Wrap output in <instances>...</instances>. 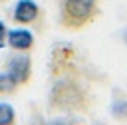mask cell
<instances>
[{
    "instance_id": "6da1fadb",
    "label": "cell",
    "mask_w": 127,
    "mask_h": 125,
    "mask_svg": "<svg viewBox=\"0 0 127 125\" xmlns=\"http://www.w3.org/2000/svg\"><path fill=\"white\" fill-rule=\"evenodd\" d=\"M89 105V97L81 89L79 83L71 79H60L54 83L50 91V107L56 111H67V113H77L85 111Z\"/></svg>"
},
{
    "instance_id": "7a4b0ae2",
    "label": "cell",
    "mask_w": 127,
    "mask_h": 125,
    "mask_svg": "<svg viewBox=\"0 0 127 125\" xmlns=\"http://www.w3.org/2000/svg\"><path fill=\"white\" fill-rule=\"evenodd\" d=\"M99 0H62L60 24L65 30H81L95 20Z\"/></svg>"
},
{
    "instance_id": "3957f363",
    "label": "cell",
    "mask_w": 127,
    "mask_h": 125,
    "mask_svg": "<svg viewBox=\"0 0 127 125\" xmlns=\"http://www.w3.org/2000/svg\"><path fill=\"white\" fill-rule=\"evenodd\" d=\"M6 71L10 73V77L18 85H26L30 81V75H32V60H30V56L26 52L12 56L6 62Z\"/></svg>"
},
{
    "instance_id": "277c9868",
    "label": "cell",
    "mask_w": 127,
    "mask_h": 125,
    "mask_svg": "<svg viewBox=\"0 0 127 125\" xmlns=\"http://www.w3.org/2000/svg\"><path fill=\"white\" fill-rule=\"evenodd\" d=\"M40 16V6L34 0H18L14 8V22L18 24H32Z\"/></svg>"
},
{
    "instance_id": "5b68a950",
    "label": "cell",
    "mask_w": 127,
    "mask_h": 125,
    "mask_svg": "<svg viewBox=\"0 0 127 125\" xmlns=\"http://www.w3.org/2000/svg\"><path fill=\"white\" fill-rule=\"evenodd\" d=\"M6 44L16 52H30L34 48V36L28 30H8Z\"/></svg>"
},
{
    "instance_id": "8992f818",
    "label": "cell",
    "mask_w": 127,
    "mask_h": 125,
    "mask_svg": "<svg viewBox=\"0 0 127 125\" xmlns=\"http://www.w3.org/2000/svg\"><path fill=\"white\" fill-rule=\"evenodd\" d=\"M0 125H16V113L10 103L0 101Z\"/></svg>"
},
{
    "instance_id": "52a82bcc",
    "label": "cell",
    "mask_w": 127,
    "mask_h": 125,
    "mask_svg": "<svg viewBox=\"0 0 127 125\" xmlns=\"http://www.w3.org/2000/svg\"><path fill=\"white\" fill-rule=\"evenodd\" d=\"M16 89H18V83L10 77V73H8V71L0 73V95H10V93H14Z\"/></svg>"
},
{
    "instance_id": "ba28073f",
    "label": "cell",
    "mask_w": 127,
    "mask_h": 125,
    "mask_svg": "<svg viewBox=\"0 0 127 125\" xmlns=\"http://www.w3.org/2000/svg\"><path fill=\"white\" fill-rule=\"evenodd\" d=\"M111 113H113V117L119 119V121L127 119V101H123V99L115 101V103L111 105Z\"/></svg>"
},
{
    "instance_id": "9c48e42d",
    "label": "cell",
    "mask_w": 127,
    "mask_h": 125,
    "mask_svg": "<svg viewBox=\"0 0 127 125\" xmlns=\"http://www.w3.org/2000/svg\"><path fill=\"white\" fill-rule=\"evenodd\" d=\"M50 125H77V121L71 119V117H58V119H54Z\"/></svg>"
},
{
    "instance_id": "30bf717a",
    "label": "cell",
    "mask_w": 127,
    "mask_h": 125,
    "mask_svg": "<svg viewBox=\"0 0 127 125\" xmlns=\"http://www.w3.org/2000/svg\"><path fill=\"white\" fill-rule=\"evenodd\" d=\"M6 40H8V28L4 26V22H0V50L6 46Z\"/></svg>"
},
{
    "instance_id": "8fae6325",
    "label": "cell",
    "mask_w": 127,
    "mask_h": 125,
    "mask_svg": "<svg viewBox=\"0 0 127 125\" xmlns=\"http://www.w3.org/2000/svg\"><path fill=\"white\" fill-rule=\"evenodd\" d=\"M123 42H125V44H127V30H125V32H123Z\"/></svg>"
},
{
    "instance_id": "7c38bea8",
    "label": "cell",
    "mask_w": 127,
    "mask_h": 125,
    "mask_svg": "<svg viewBox=\"0 0 127 125\" xmlns=\"http://www.w3.org/2000/svg\"><path fill=\"white\" fill-rule=\"evenodd\" d=\"M95 125H105V123H101V121H99V123H95Z\"/></svg>"
},
{
    "instance_id": "4fadbf2b",
    "label": "cell",
    "mask_w": 127,
    "mask_h": 125,
    "mask_svg": "<svg viewBox=\"0 0 127 125\" xmlns=\"http://www.w3.org/2000/svg\"><path fill=\"white\" fill-rule=\"evenodd\" d=\"M0 2H6V0H0Z\"/></svg>"
}]
</instances>
